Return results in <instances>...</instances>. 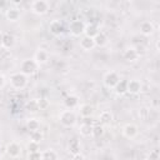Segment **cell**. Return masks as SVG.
<instances>
[{
    "mask_svg": "<svg viewBox=\"0 0 160 160\" xmlns=\"http://www.w3.org/2000/svg\"><path fill=\"white\" fill-rule=\"evenodd\" d=\"M59 122L64 128H72L76 124V114L72 110H62L59 114Z\"/></svg>",
    "mask_w": 160,
    "mask_h": 160,
    "instance_id": "cell-1",
    "label": "cell"
},
{
    "mask_svg": "<svg viewBox=\"0 0 160 160\" xmlns=\"http://www.w3.org/2000/svg\"><path fill=\"white\" fill-rule=\"evenodd\" d=\"M10 85L16 89V90H21L28 85V76L24 75L22 72L18 71L10 75Z\"/></svg>",
    "mask_w": 160,
    "mask_h": 160,
    "instance_id": "cell-2",
    "label": "cell"
},
{
    "mask_svg": "<svg viewBox=\"0 0 160 160\" xmlns=\"http://www.w3.org/2000/svg\"><path fill=\"white\" fill-rule=\"evenodd\" d=\"M30 9H31V12L35 14V15H45L49 12L50 10V4L45 0H35L30 4Z\"/></svg>",
    "mask_w": 160,
    "mask_h": 160,
    "instance_id": "cell-3",
    "label": "cell"
},
{
    "mask_svg": "<svg viewBox=\"0 0 160 160\" xmlns=\"http://www.w3.org/2000/svg\"><path fill=\"white\" fill-rule=\"evenodd\" d=\"M39 68L40 66L35 62L34 59H25L20 64V72H22L26 76H30V75H34Z\"/></svg>",
    "mask_w": 160,
    "mask_h": 160,
    "instance_id": "cell-4",
    "label": "cell"
},
{
    "mask_svg": "<svg viewBox=\"0 0 160 160\" xmlns=\"http://www.w3.org/2000/svg\"><path fill=\"white\" fill-rule=\"evenodd\" d=\"M120 80H121V78L116 71H108L102 78V82H104L105 88H108V89H114Z\"/></svg>",
    "mask_w": 160,
    "mask_h": 160,
    "instance_id": "cell-5",
    "label": "cell"
},
{
    "mask_svg": "<svg viewBox=\"0 0 160 160\" xmlns=\"http://www.w3.org/2000/svg\"><path fill=\"white\" fill-rule=\"evenodd\" d=\"M69 30L70 34L75 38H79L81 35H84V30H85V24L82 20H72L69 25Z\"/></svg>",
    "mask_w": 160,
    "mask_h": 160,
    "instance_id": "cell-6",
    "label": "cell"
},
{
    "mask_svg": "<svg viewBox=\"0 0 160 160\" xmlns=\"http://www.w3.org/2000/svg\"><path fill=\"white\" fill-rule=\"evenodd\" d=\"M142 91V84L139 79H130L126 82V92L131 95H138Z\"/></svg>",
    "mask_w": 160,
    "mask_h": 160,
    "instance_id": "cell-7",
    "label": "cell"
},
{
    "mask_svg": "<svg viewBox=\"0 0 160 160\" xmlns=\"http://www.w3.org/2000/svg\"><path fill=\"white\" fill-rule=\"evenodd\" d=\"M139 30L140 32L144 35V36H151L155 31V26H154V22L150 21V20H144L140 22V26H139Z\"/></svg>",
    "mask_w": 160,
    "mask_h": 160,
    "instance_id": "cell-8",
    "label": "cell"
},
{
    "mask_svg": "<svg viewBox=\"0 0 160 160\" xmlns=\"http://www.w3.org/2000/svg\"><path fill=\"white\" fill-rule=\"evenodd\" d=\"M138 134H139V128L135 124L129 122V124L124 125V128H122V135L126 139H134V138H136Z\"/></svg>",
    "mask_w": 160,
    "mask_h": 160,
    "instance_id": "cell-9",
    "label": "cell"
},
{
    "mask_svg": "<svg viewBox=\"0 0 160 160\" xmlns=\"http://www.w3.org/2000/svg\"><path fill=\"white\" fill-rule=\"evenodd\" d=\"M5 151H6V154L10 158H14L15 159V158H19L20 156V154H21V146L16 141H11V142H9L6 145Z\"/></svg>",
    "mask_w": 160,
    "mask_h": 160,
    "instance_id": "cell-10",
    "label": "cell"
},
{
    "mask_svg": "<svg viewBox=\"0 0 160 160\" xmlns=\"http://www.w3.org/2000/svg\"><path fill=\"white\" fill-rule=\"evenodd\" d=\"M122 58H124V60L128 61V62H134V61H136V60L139 59V51H138L134 46H129V48H126V49L124 50Z\"/></svg>",
    "mask_w": 160,
    "mask_h": 160,
    "instance_id": "cell-11",
    "label": "cell"
},
{
    "mask_svg": "<svg viewBox=\"0 0 160 160\" xmlns=\"http://www.w3.org/2000/svg\"><path fill=\"white\" fill-rule=\"evenodd\" d=\"M32 59L35 60V62H36L39 66H41V65H44V64H46V62L49 61V54H48V51L44 50V49H38V50L35 51Z\"/></svg>",
    "mask_w": 160,
    "mask_h": 160,
    "instance_id": "cell-12",
    "label": "cell"
},
{
    "mask_svg": "<svg viewBox=\"0 0 160 160\" xmlns=\"http://www.w3.org/2000/svg\"><path fill=\"white\" fill-rule=\"evenodd\" d=\"M20 16H21L20 10H19L18 8H15V6H10V8H8L6 11H5V18H6V20L10 21V22H16V21L20 19Z\"/></svg>",
    "mask_w": 160,
    "mask_h": 160,
    "instance_id": "cell-13",
    "label": "cell"
},
{
    "mask_svg": "<svg viewBox=\"0 0 160 160\" xmlns=\"http://www.w3.org/2000/svg\"><path fill=\"white\" fill-rule=\"evenodd\" d=\"M49 31L55 35V36H59L64 32V24L60 21V20H52L50 24H49Z\"/></svg>",
    "mask_w": 160,
    "mask_h": 160,
    "instance_id": "cell-14",
    "label": "cell"
},
{
    "mask_svg": "<svg viewBox=\"0 0 160 160\" xmlns=\"http://www.w3.org/2000/svg\"><path fill=\"white\" fill-rule=\"evenodd\" d=\"M80 48L84 50V51H91L94 48H95V42H94V39L92 38H89V36H85L82 35L80 38Z\"/></svg>",
    "mask_w": 160,
    "mask_h": 160,
    "instance_id": "cell-15",
    "label": "cell"
},
{
    "mask_svg": "<svg viewBox=\"0 0 160 160\" xmlns=\"http://www.w3.org/2000/svg\"><path fill=\"white\" fill-rule=\"evenodd\" d=\"M14 45H15V36L12 34H10V32H4L1 48H4V49H11V48H14Z\"/></svg>",
    "mask_w": 160,
    "mask_h": 160,
    "instance_id": "cell-16",
    "label": "cell"
},
{
    "mask_svg": "<svg viewBox=\"0 0 160 160\" xmlns=\"http://www.w3.org/2000/svg\"><path fill=\"white\" fill-rule=\"evenodd\" d=\"M78 105H79V98H78L76 95H69V96H66L65 100H64V106H65L66 109H69V110L75 109Z\"/></svg>",
    "mask_w": 160,
    "mask_h": 160,
    "instance_id": "cell-17",
    "label": "cell"
},
{
    "mask_svg": "<svg viewBox=\"0 0 160 160\" xmlns=\"http://www.w3.org/2000/svg\"><path fill=\"white\" fill-rule=\"evenodd\" d=\"M68 150H69V152L71 155H75V154L81 152V144H80V141L76 140V139L70 140L69 144H68Z\"/></svg>",
    "mask_w": 160,
    "mask_h": 160,
    "instance_id": "cell-18",
    "label": "cell"
},
{
    "mask_svg": "<svg viewBox=\"0 0 160 160\" xmlns=\"http://www.w3.org/2000/svg\"><path fill=\"white\" fill-rule=\"evenodd\" d=\"M94 42H95V46L104 48V46L108 44V36L105 35V32L99 31V32L96 34V36L94 38Z\"/></svg>",
    "mask_w": 160,
    "mask_h": 160,
    "instance_id": "cell-19",
    "label": "cell"
},
{
    "mask_svg": "<svg viewBox=\"0 0 160 160\" xmlns=\"http://www.w3.org/2000/svg\"><path fill=\"white\" fill-rule=\"evenodd\" d=\"M98 32H99V29H98V26L95 24H88V25H85V30H84V35L85 36H89V38H92L94 39Z\"/></svg>",
    "mask_w": 160,
    "mask_h": 160,
    "instance_id": "cell-20",
    "label": "cell"
},
{
    "mask_svg": "<svg viewBox=\"0 0 160 160\" xmlns=\"http://www.w3.org/2000/svg\"><path fill=\"white\" fill-rule=\"evenodd\" d=\"M94 114V108L90 104H82L80 106V115L82 118H91Z\"/></svg>",
    "mask_w": 160,
    "mask_h": 160,
    "instance_id": "cell-21",
    "label": "cell"
},
{
    "mask_svg": "<svg viewBox=\"0 0 160 160\" xmlns=\"http://www.w3.org/2000/svg\"><path fill=\"white\" fill-rule=\"evenodd\" d=\"M99 119H100L101 124L109 125V124H111V121H112V114H111V111H109V110H104V111L100 112Z\"/></svg>",
    "mask_w": 160,
    "mask_h": 160,
    "instance_id": "cell-22",
    "label": "cell"
},
{
    "mask_svg": "<svg viewBox=\"0 0 160 160\" xmlns=\"http://www.w3.org/2000/svg\"><path fill=\"white\" fill-rule=\"evenodd\" d=\"M26 129L29 131H35V130H40V121L35 118H30L26 121Z\"/></svg>",
    "mask_w": 160,
    "mask_h": 160,
    "instance_id": "cell-23",
    "label": "cell"
},
{
    "mask_svg": "<svg viewBox=\"0 0 160 160\" xmlns=\"http://www.w3.org/2000/svg\"><path fill=\"white\" fill-rule=\"evenodd\" d=\"M41 160H58V154L52 149L41 151Z\"/></svg>",
    "mask_w": 160,
    "mask_h": 160,
    "instance_id": "cell-24",
    "label": "cell"
},
{
    "mask_svg": "<svg viewBox=\"0 0 160 160\" xmlns=\"http://www.w3.org/2000/svg\"><path fill=\"white\" fill-rule=\"evenodd\" d=\"M126 82H128V80H120L118 84H116V86L114 88V90H115V92L118 94V95H124V94H126Z\"/></svg>",
    "mask_w": 160,
    "mask_h": 160,
    "instance_id": "cell-25",
    "label": "cell"
},
{
    "mask_svg": "<svg viewBox=\"0 0 160 160\" xmlns=\"http://www.w3.org/2000/svg\"><path fill=\"white\" fill-rule=\"evenodd\" d=\"M79 131H80V135H81V136L89 138V136H91V132H92V125L81 124L80 128H79Z\"/></svg>",
    "mask_w": 160,
    "mask_h": 160,
    "instance_id": "cell-26",
    "label": "cell"
},
{
    "mask_svg": "<svg viewBox=\"0 0 160 160\" xmlns=\"http://www.w3.org/2000/svg\"><path fill=\"white\" fill-rule=\"evenodd\" d=\"M30 141H32V142H36V144H40L41 142V140H42V138H44V135H42V132L40 131V130H35V131H30Z\"/></svg>",
    "mask_w": 160,
    "mask_h": 160,
    "instance_id": "cell-27",
    "label": "cell"
},
{
    "mask_svg": "<svg viewBox=\"0 0 160 160\" xmlns=\"http://www.w3.org/2000/svg\"><path fill=\"white\" fill-rule=\"evenodd\" d=\"M104 135V126L100 125V124H96V125H92V132H91V136L94 138H100Z\"/></svg>",
    "mask_w": 160,
    "mask_h": 160,
    "instance_id": "cell-28",
    "label": "cell"
},
{
    "mask_svg": "<svg viewBox=\"0 0 160 160\" xmlns=\"http://www.w3.org/2000/svg\"><path fill=\"white\" fill-rule=\"evenodd\" d=\"M26 109L31 112H36L39 111V104H38V99H31L30 101L26 102Z\"/></svg>",
    "mask_w": 160,
    "mask_h": 160,
    "instance_id": "cell-29",
    "label": "cell"
},
{
    "mask_svg": "<svg viewBox=\"0 0 160 160\" xmlns=\"http://www.w3.org/2000/svg\"><path fill=\"white\" fill-rule=\"evenodd\" d=\"M26 150H28V154H29V152H36V151H40V150H39V144L32 142V141H29V144L26 145Z\"/></svg>",
    "mask_w": 160,
    "mask_h": 160,
    "instance_id": "cell-30",
    "label": "cell"
},
{
    "mask_svg": "<svg viewBox=\"0 0 160 160\" xmlns=\"http://www.w3.org/2000/svg\"><path fill=\"white\" fill-rule=\"evenodd\" d=\"M146 160H160V155H159V150L158 149H154L149 152Z\"/></svg>",
    "mask_w": 160,
    "mask_h": 160,
    "instance_id": "cell-31",
    "label": "cell"
},
{
    "mask_svg": "<svg viewBox=\"0 0 160 160\" xmlns=\"http://www.w3.org/2000/svg\"><path fill=\"white\" fill-rule=\"evenodd\" d=\"M28 160H41V151L29 152L28 154Z\"/></svg>",
    "mask_w": 160,
    "mask_h": 160,
    "instance_id": "cell-32",
    "label": "cell"
},
{
    "mask_svg": "<svg viewBox=\"0 0 160 160\" xmlns=\"http://www.w3.org/2000/svg\"><path fill=\"white\" fill-rule=\"evenodd\" d=\"M38 104H39V110H44L49 106V101L46 99H38Z\"/></svg>",
    "mask_w": 160,
    "mask_h": 160,
    "instance_id": "cell-33",
    "label": "cell"
},
{
    "mask_svg": "<svg viewBox=\"0 0 160 160\" xmlns=\"http://www.w3.org/2000/svg\"><path fill=\"white\" fill-rule=\"evenodd\" d=\"M148 115H149V109L141 108V109L139 110V116H140L142 120H146V119H148Z\"/></svg>",
    "mask_w": 160,
    "mask_h": 160,
    "instance_id": "cell-34",
    "label": "cell"
},
{
    "mask_svg": "<svg viewBox=\"0 0 160 160\" xmlns=\"http://www.w3.org/2000/svg\"><path fill=\"white\" fill-rule=\"evenodd\" d=\"M72 160H85V156L81 152H79V154L72 155Z\"/></svg>",
    "mask_w": 160,
    "mask_h": 160,
    "instance_id": "cell-35",
    "label": "cell"
},
{
    "mask_svg": "<svg viewBox=\"0 0 160 160\" xmlns=\"http://www.w3.org/2000/svg\"><path fill=\"white\" fill-rule=\"evenodd\" d=\"M5 84H6V79L2 74H0V89H2L5 86Z\"/></svg>",
    "mask_w": 160,
    "mask_h": 160,
    "instance_id": "cell-36",
    "label": "cell"
},
{
    "mask_svg": "<svg viewBox=\"0 0 160 160\" xmlns=\"http://www.w3.org/2000/svg\"><path fill=\"white\" fill-rule=\"evenodd\" d=\"M82 124H86V125H94V124H92V120H91V118H84V121H82Z\"/></svg>",
    "mask_w": 160,
    "mask_h": 160,
    "instance_id": "cell-37",
    "label": "cell"
},
{
    "mask_svg": "<svg viewBox=\"0 0 160 160\" xmlns=\"http://www.w3.org/2000/svg\"><path fill=\"white\" fill-rule=\"evenodd\" d=\"M8 6V2L5 0H0V9H5Z\"/></svg>",
    "mask_w": 160,
    "mask_h": 160,
    "instance_id": "cell-38",
    "label": "cell"
},
{
    "mask_svg": "<svg viewBox=\"0 0 160 160\" xmlns=\"http://www.w3.org/2000/svg\"><path fill=\"white\" fill-rule=\"evenodd\" d=\"M2 35H4V32L0 31V46H1V44H2Z\"/></svg>",
    "mask_w": 160,
    "mask_h": 160,
    "instance_id": "cell-39",
    "label": "cell"
},
{
    "mask_svg": "<svg viewBox=\"0 0 160 160\" xmlns=\"http://www.w3.org/2000/svg\"><path fill=\"white\" fill-rule=\"evenodd\" d=\"M0 156H1V149H0Z\"/></svg>",
    "mask_w": 160,
    "mask_h": 160,
    "instance_id": "cell-40",
    "label": "cell"
}]
</instances>
